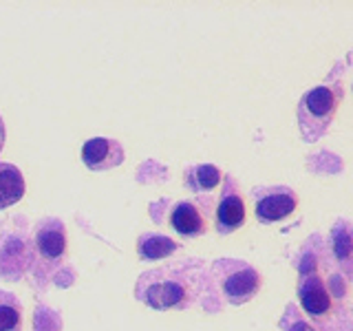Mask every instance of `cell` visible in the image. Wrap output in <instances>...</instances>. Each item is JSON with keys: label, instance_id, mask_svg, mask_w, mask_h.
Segmentation results:
<instances>
[{"label": "cell", "instance_id": "cell-4", "mask_svg": "<svg viewBox=\"0 0 353 331\" xmlns=\"http://www.w3.org/2000/svg\"><path fill=\"white\" fill-rule=\"evenodd\" d=\"M298 296H301V305L312 316L316 323H325L334 314V301L318 272H305L301 285H298Z\"/></svg>", "mask_w": 353, "mask_h": 331}, {"label": "cell", "instance_id": "cell-11", "mask_svg": "<svg viewBox=\"0 0 353 331\" xmlns=\"http://www.w3.org/2000/svg\"><path fill=\"white\" fill-rule=\"evenodd\" d=\"M331 248L340 270L353 279V225L349 221H338L331 230Z\"/></svg>", "mask_w": 353, "mask_h": 331}, {"label": "cell", "instance_id": "cell-9", "mask_svg": "<svg viewBox=\"0 0 353 331\" xmlns=\"http://www.w3.org/2000/svg\"><path fill=\"white\" fill-rule=\"evenodd\" d=\"M33 250L42 261H60L66 252V230L58 219H44L33 237Z\"/></svg>", "mask_w": 353, "mask_h": 331}, {"label": "cell", "instance_id": "cell-14", "mask_svg": "<svg viewBox=\"0 0 353 331\" xmlns=\"http://www.w3.org/2000/svg\"><path fill=\"white\" fill-rule=\"evenodd\" d=\"M221 181V172L216 166L212 163H201V166H192V168L185 170V185L190 190H212L214 185Z\"/></svg>", "mask_w": 353, "mask_h": 331}, {"label": "cell", "instance_id": "cell-3", "mask_svg": "<svg viewBox=\"0 0 353 331\" xmlns=\"http://www.w3.org/2000/svg\"><path fill=\"white\" fill-rule=\"evenodd\" d=\"M214 274L223 296L232 305H243L252 301L261 290V274L241 261H219L214 265Z\"/></svg>", "mask_w": 353, "mask_h": 331}, {"label": "cell", "instance_id": "cell-12", "mask_svg": "<svg viewBox=\"0 0 353 331\" xmlns=\"http://www.w3.org/2000/svg\"><path fill=\"white\" fill-rule=\"evenodd\" d=\"M25 197V177L14 163H0V210L16 205Z\"/></svg>", "mask_w": 353, "mask_h": 331}, {"label": "cell", "instance_id": "cell-7", "mask_svg": "<svg viewBox=\"0 0 353 331\" xmlns=\"http://www.w3.org/2000/svg\"><path fill=\"white\" fill-rule=\"evenodd\" d=\"M245 223V201L239 194L234 179L228 177L223 185V194L216 205V230L221 234H230V232L239 230Z\"/></svg>", "mask_w": 353, "mask_h": 331}, {"label": "cell", "instance_id": "cell-5", "mask_svg": "<svg viewBox=\"0 0 353 331\" xmlns=\"http://www.w3.org/2000/svg\"><path fill=\"white\" fill-rule=\"evenodd\" d=\"M33 243L11 232V234L0 237V276L3 279H20L31 265Z\"/></svg>", "mask_w": 353, "mask_h": 331}, {"label": "cell", "instance_id": "cell-1", "mask_svg": "<svg viewBox=\"0 0 353 331\" xmlns=\"http://www.w3.org/2000/svg\"><path fill=\"white\" fill-rule=\"evenodd\" d=\"M135 296L143 305L159 309V312L183 309L196 296L194 276L185 268H179V265L143 272L137 281Z\"/></svg>", "mask_w": 353, "mask_h": 331}, {"label": "cell", "instance_id": "cell-8", "mask_svg": "<svg viewBox=\"0 0 353 331\" xmlns=\"http://www.w3.org/2000/svg\"><path fill=\"white\" fill-rule=\"evenodd\" d=\"M82 161L91 170H110L124 161V146L117 139L93 137L82 146Z\"/></svg>", "mask_w": 353, "mask_h": 331}, {"label": "cell", "instance_id": "cell-6", "mask_svg": "<svg viewBox=\"0 0 353 331\" xmlns=\"http://www.w3.org/2000/svg\"><path fill=\"white\" fill-rule=\"evenodd\" d=\"M298 205V197L285 185L268 188L256 199V217L263 223H276L290 217Z\"/></svg>", "mask_w": 353, "mask_h": 331}, {"label": "cell", "instance_id": "cell-13", "mask_svg": "<svg viewBox=\"0 0 353 331\" xmlns=\"http://www.w3.org/2000/svg\"><path fill=\"white\" fill-rule=\"evenodd\" d=\"M179 248L174 241H170L163 234H143L137 241V252L143 261H152V259H163L170 257V254Z\"/></svg>", "mask_w": 353, "mask_h": 331}, {"label": "cell", "instance_id": "cell-10", "mask_svg": "<svg viewBox=\"0 0 353 331\" xmlns=\"http://www.w3.org/2000/svg\"><path fill=\"white\" fill-rule=\"evenodd\" d=\"M170 225L179 237H201L205 232V217L192 201H179L170 212Z\"/></svg>", "mask_w": 353, "mask_h": 331}, {"label": "cell", "instance_id": "cell-2", "mask_svg": "<svg viewBox=\"0 0 353 331\" xmlns=\"http://www.w3.org/2000/svg\"><path fill=\"white\" fill-rule=\"evenodd\" d=\"M342 99L340 84H320L312 88L298 104V124L307 141H316L331 126Z\"/></svg>", "mask_w": 353, "mask_h": 331}, {"label": "cell", "instance_id": "cell-16", "mask_svg": "<svg viewBox=\"0 0 353 331\" xmlns=\"http://www.w3.org/2000/svg\"><path fill=\"white\" fill-rule=\"evenodd\" d=\"M281 327H283V331H318L314 325L307 323V320L303 318V314L298 312L294 305L287 307V312L281 320Z\"/></svg>", "mask_w": 353, "mask_h": 331}, {"label": "cell", "instance_id": "cell-17", "mask_svg": "<svg viewBox=\"0 0 353 331\" xmlns=\"http://www.w3.org/2000/svg\"><path fill=\"white\" fill-rule=\"evenodd\" d=\"M5 137H7V132H5V121H3V117H0V152H3V146H5Z\"/></svg>", "mask_w": 353, "mask_h": 331}, {"label": "cell", "instance_id": "cell-15", "mask_svg": "<svg viewBox=\"0 0 353 331\" xmlns=\"http://www.w3.org/2000/svg\"><path fill=\"white\" fill-rule=\"evenodd\" d=\"M0 331H22V305L9 292L0 290Z\"/></svg>", "mask_w": 353, "mask_h": 331}]
</instances>
